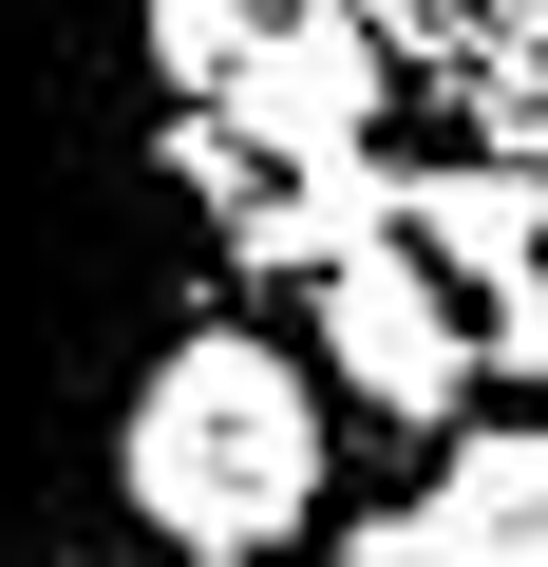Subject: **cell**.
<instances>
[{
  "label": "cell",
  "instance_id": "obj_1",
  "mask_svg": "<svg viewBox=\"0 0 548 567\" xmlns=\"http://www.w3.org/2000/svg\"><path fill=\"white\" fill-rule=\"evenodd\" d=\"M114 492L152 511L170 567H265V548H303L322 529V398L285 341H170L114 416Z\"/></svg>",
  "mask_w": 548,
  "mask_h": 567
},
{
  "label": "cell",
  "instance_id": "obj_2",
  "mask_svg": "<svg viewBox=\"0 0 548 567\" xmlns=\"http://www.w3.org/2000/svg\"><path fill=\"white\" fill-rule=\"evenodd\" d=\"M322 360H341V398H379V416H454L473 398V322H454V265H416L397 227L379 246H341L322 265Z\"/></svg>",
  "mask_w": 548,
  "mask_h": 567
},
{
  "label": "cell",
  "instance_id": "obj_3",
  "mask_svg": "<svg viewBox=\"0 0 548 567\" xmlns=\"http://www.w3.org/2000/svg\"><path fill=\"white\" fill-rule=\"evenodd\" d=\"M379 76H397V58L341 20V0H303V20H246V58H227L208 95H227L246 152H360V133H379Z\"/></svg>",
  "mask_w": 548,
  "mask_h": 567
},
{
  "label": "cell",
  "instance_id": "obj_4",
  "mask_svg": "<svg viewBox=\"0 0 548 567\" xmlns=\"http://www.w3.org/2000/svg\"><path fill=\"white\" fill-rule=\"evenodd\" d=\"M397 246H416V265H454V284H510V265H548V171L454 152V171H416V189H397Z\"/></svg>",
  "mask_w": 548,
  "mask_h": 567
},
{
  "label": "cell",
  "instance_id": "obj_5",
  "mask_svg": "<svg viewBox=\"0 0 548 567\" xmlns=\"http://www.w3.org/2000/svg\"><path fill=\"white\" fill-rule=\"evenodd\" d=\"M379 227H397V189H379L360 152H285V189H227V246H246V265H303V284H322L341 246H379Z\"/></svg>",
  "mask_w": 548,
  "mask_h": 567
},
{
  "label": "cell",
  "instance_id": "obj_6",
  "mask_svg": "<svg viewBox=\"0 0 548 567\" xmlns=\"http://www.w3.org/2000/svg\"><path fill=\"white\" fill-rule=\"evenodd\" d=\"M435 548H454V567H548V416L454 435V473H435Z\"/></svg>",
  "mask_w": 548,
  "mask_h": 567
},
{
  "label": "cell",
  "instance_id": "obj_7",
  "mask_svg": "<svg viewBox=\"0 0 548 567\" xmlns=\"http://www.w3.org/2000/svg\"><path fill=\"white\" fill-rule=\"evenodd\" d=\"M246 20H265V0H152V39H170V76H189V95L246 58Z\"/></svg>",
  "mask_w": 548,
  "mask_h": 567
},
{
  "label": "cell",
  "instance_id": "obj_8",
  "mask_svg": "<svg viewBox=\"0 0 548 567\" xmlns=\"http://www.w3.org/2000/svg\"><path fill=\"white\" fill-rule=\"evenodd\" d=\"M473 360H510V379L548 398V265H510V284H492V341H473Z\"/></svg>",
  "mask_w": 548,
  "mask_h": 567
},
{
  "label": "cell",
  "instance_id": "obj_9",
  "mask_svg": "<svg viewBox=\"0 0 548 567\" xmlns=\"http://www.w3.org/2000/svg\"><path fill=\"white\" fill-rule=\"evenodd\" d=\"M341 567H454V548H435V511H416V529H360Z\"/></svg>",
  "mask_w": 548,
  "mask_h": 567
},
{
  "label": "cell",
  "instance_id": "obj_10",
  "mask_svg": "<svg viewBox=\"0 0 548 567\" xmlns=\"http://www.w3.org/2000/svg\"><path fill=\"white\" fill-rule=\"evenodd\" d=\"M510 20H548V0H510Z\"/></svg>",
  "mask_w": 548,
  "mask_h": 567
}]
</instances>
